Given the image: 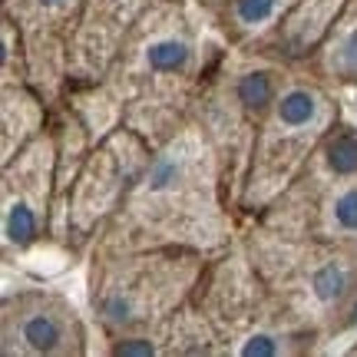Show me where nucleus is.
<instances>
[{
  "label": "nucleus",
  "instance_id": "1",
  "mask_svg": "<svg viewBox=\"0 0 357 357\" xmlns=\"http://www.w3.org/2000/svg\"><path fill=\"white\" fill-rule=\"evenodd\" d=\"M3 337L7 344L17 341V351L26 354H70L79 351L83 341L73 311L56 298H24L17 305V314L7 307Z\"/></svg>",
  "mask_w": 357,
  "mask_h": 357
},
{
  "label": "nucleus",
  "instance_id": "4",
  "mask_svg": "<svg viewBox=\"0 0 357 357\" xmlns=\"http://www.w3.org/2000/svg\"><path fill=\"white\" fill-rule=\"evenodd\" d=\"M235 102L245 109V116L261 119L278 102L275 73H268V70H248V73H242V77L235 79Z\"/></svg>",
  "mask_w": 357,
  "mask_h": 357
},
{
  "label": "nucleus",
  "instance_id": "8",
  "mask_svg": "<svg viewBox=\"0 0 357 357\" xmlns=\"http://www.w3.org/2000/svg\"><path fill=\"white\" fill-rule=\"evenodd\" d=\"M238 354H248V357H275L281 354V337L271 331H252L245 337V344L238 347Z\"/></svg>",
  "mask_w": 357,
  "mask_h": 357
},
{
  "label": "nucleus",
  "instance_id": "3",
  "mask_svg": "<svg viewBox=\"0 0 357 357\" xmlns=\"http://www.w3.org/2000/svg\"><path fill=\"white\" fill-rule=\"evenodd\" d=\"M307 291H311V298L318 305L337 307L354 294V275H351V268L341 258H321L318 265L311 268V275H307Z\"/></svg>",
  "mask_w": 357,
  "mask_h": 357
},
{
  "label": "nucleus",
  "instance_id": "9",
  "mask_svg": "<svg viewBox=\"0 0 357 357\" xmlns=\"http://www.w3.org/2000/svg\"><path fill=\"white\" fill-rule=\"evenodd\" d=\"M116 354H129V357H149L155 354V344L149 337H119L113 344Z\"/></svg>",
  "mask_w": 357,
  "mask_h": 357
},
{
  "label": "nucleus",
  "instance_id": "5",
  "mask_svg": "<svg viewBox=\"0 0 357 357\" xmlns=\"http://www.w3.org/2000/svg\"><path fill=\"white\" fill-rule=\"evenodd\" d=\"M321 113V93L311 86H291L278 93L275 102V119L291 129H307Z\"/></svg>",
  "mask_w": 357,
  "mask_h": 357
},
{
  "label": "nucleus",
  "instance_id": "6",
  "mask_svg": "<svg viewBox=\"0 0 357 357\" xmlns=\"http://www.w3.org/2000/svg\"><path fill=\"white\" fill-rule=\"evenodd\" d=\"M324 166L334 178H357V132L341 129L324 142Z\"/></svg>",
  "mask_w": 357,
  "mask_h": 357
},
{
  "label": "nucleus",
  "instance_id": "11",
  "mask_svg": "<svg viewBox=\"0 0 357 357\" xmlns=\"http://www.w3.org/2000/svg\"><path fill=\"white\" fill-rule=\"evenodd\" d=\"M63 3H70V0H37V7H43V10H56Z\"/></svg>",
  "mask_w": 357,
  "mask_h": 357
},
{
  "label": "nucleus",
  "instance_id": "2",
  "mask_svg": "<svg viewBox=\"0 0 357 357\" xmlns=\"http://www.w3.org/2000/svg\"><path fill=\"white\" fill-rule=\"evenodd\" d=\"M192 43L182 33H155L142 47V60L155 77H182L192 66Z\"/></svg>",
  "mask_w": 357,
  "mask_h": 357
},
{
  "label": "nucleus",
  "instance_id": "7",
  "mask_svg": "<svg viewBox=\"0 0 357 357\" xmlns=\"http://www.w3.org/2000/svg\"><path fill=\"white\" fill-rule=\"evenodd\" d=\"M331 225L344 235H357V182L331 195Z\"/></svg>",
  "mask_w": 357,
  "mask_h": 357
},
{
  "label": "nucleus",
  "instance_id": "10",
  "mask_svg": "<svg viewBox=\"0 0 357 357\" xmlns=\"http://www.w3.org/2000/svg\"><path fill=\"white\" fill-rule=\"evenodd\" d=\"M341 60H344V66L357 77V26L351 30V37H347L344 47H341Z\"/></svg>",
  "mask_w": 357,
  "mask_h": 357
}]
</instances>
